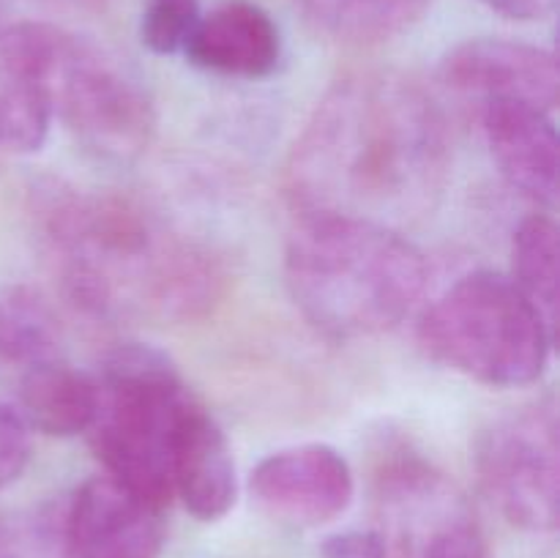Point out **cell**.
<instances>
[{"instance_id":"1","label":"cell","mask_w":560,"mask_h":558,"mask_svg":"<svg viewBox=\"0 0 560 558\" xmlns=\"http://www.w3.org/2000/svg\"><path fill=\"white\" fill-rule=\"evenodd\" d=\"M452 137L424 85L399 71H353L312 109L284 164L299 217H342L402 230L441 200Z\"/></svg>"},{"instance_id":"2","label":"cell","mask_w":560,"mask_h":558,"mask_svg":"<svg viewBox=\"0 0 560 558\" xmlns=\"http://www.w3.org/2000/svg\"><path fill=\"white\" fill-rule=\"evenodd\" d=\"M38 222L60 288L96 321L180 326L224 293L217 257L129 195L55 189Z\"/></svg>"},{"instance_id":"3","label":"cell","mask_w":560,"mask_h":558,"mask_svg":"<svg viewBox=\"0 0 560 558\" xmlns=\"http://www.w3.org/2000/svg\"><path fill=\"white\" fill-rule=\"evenodd\" d=\"M427 260L402 230L342 217H299L284 282L301 315L331 339L397 328L427 290Z\"/></svg>"},{"instance_id":"4","label":"cell","mask_w":560,"mask_h":558,"mask_svg":"<svg viewBox=\"0 0 560 558\" xmlns=\"http://www.w3.org/2000/svg\"><path fill=\"white\" fill-rule=\"evenodd\" d=\"M96 383L98 410L88 438L104 474L153 507H170L175 438L195 394L167 353L142 342L109 350Z\"/></svg>"},{"instance_id":"5","label":"cell","mask_w":560,"mask_h":558,"mask_svg":"<svg viewBox=\"0 0 560 558\" xmlns=\"http://www.w3.org/2000/svg\"><path fill=\"white\" fill-rule=\"evenodd\" d=\"M416 334L432 361L492 388L539 381L558 339L512 277L498 271L454 282L427 306Z\"/></svg>"},{"instance_id":"6","label":"cell","mask_w":560,"mask_h":558,"mask_svg":"<svg viewBox=\"0 0 560 558\" xmlns=\"http://www.w3.org/2000/svg\"><path fill=\"white\" fill-rule=\"evenodd\" d=\"M49 96L77 146L102 162L140 159L156 135V113L140 82L88 38L58 27Z\"/></svg>"},{"instance_id":"7","label":"cell","mask_w":560,"mask_h":558,"mask_svg":"<svg viewBox=\"0 0 560 558\" xmlns=\"http://www.w3.org/2000/svg\"><path fill=\"white\" fill-rule=\"evenodd\" d=\"M375 503L388 558H495L465 492L419 454H388Z\"/></svg>"},{"instance_id":"8","label":"cell","mask_w":560,"mask_h":558,"mask_svg":"<svg viewBox=\"0 0 560 558\" xmlns=\"http://www.w3.org/2000/svg\"><path fill=\"white\" fill-rule=\"evenodd\" d=\"M474 465L492 507L530 534L560 523V425L556 399L512 410L479 432Z\"/></svg>"},{"instance_id":"9","label":"cell","mask_w":560,"mask_h":558,"mask_svg":"<svg viewBox=\"0 0 560 558\" xmlns=\"http://www.w3.org/2000/svg\"><path fill=\"white\" fill-rule=\"evenodd\" d=\"M249 490L262 512L299 528H320L350 507L353 468L326 443L279 449L257 463Z\"/></svg>"},{"instance_id":"10","label":"cell","mask_w":560,"mask_h":558,"mask_svg":"<svg viewBox=\"0 0 560 558\" xmlns=\"http://www.w3.org/2000/svg\"><path fill=\"white\" fill-rule=\"evenodd\" d=\"M443 85L459 96L487 102H525L552 109L560 98L556 55L514 38H470L441 60Z\"/></svg>"},{"instance_id":"11","label":"cell","mask_w":560,"mask_h":558,"mask_svg":"<svg viewBox=\"0 0 560 558\" xmlns=\"http://www.w3.org/2000/svg\"><path fill=\"white\" fill-rule=\"evenodd\" d=\"M58 25H0V151L36 153L52 126L49 63Z\"/></svg>"},{"instance_id":"12","label":"cell","mask_w":560,"mask_h":558,"mask_svg":"<svg viewBox=\"0 0 560 558\" xmlns=\"http://www.w3.org/2000/svg\"><path fill=\"white\" fill-rule=\"evenodd\" d=\"M162 512L113 476H93L71 498L66 545L74 558H159Z\"/></svg>"},{"instance_id":"13","label":"cell","mask_w":560,"mask_h":558,"mask_svg":"<svg viewBox=\"0 0 560 558\" xmlns=\"http://www.w3.org/2000/svg\"><path fill=\"white\" fill-rule=\"evenodd\" d=\"M481 129L503 178L539 206L558 200V131L552 113L525 102L481 104Z\"/></svg>"},{"instance_id":"14","label":"cell","mask_w":560,"mask_h":558,"mask_svg":"<svg viewBox=\"0 0 560 558\" xmlns=\"http://www.w3.org/2000/svg\"><path fill=\"white\" fill-rule=\"evenodd\" d=\"M184 55L211 74L262 80L282 60V33L262 5L230 0L200 16Z\"/></svg>"},{"instance_id":"15","label":"cell","mask_w":560,"mask_h":558,"mask_svg":"<svg viewBox=\"0 0 560 558\" xmlns=\"http://www.w3.org/2000/svg\"><path fill=\"white\" fill-rule=\"evenodd\" d=\"M173 496L202 523L222 520L238 496L233 449L211 410L191 399L180 419L173 457Z\"/></svg>"},{"instance_id":"16","label":"cell","mask_w":560,"mask_h":558,"mask_svg":"<svg viewBox=\"0 0 560 558\" xmlns=\"http://www.w3.org/2000/svg\"><path fill=\"white\" fill-rule=\"evenodd\" d=\"M16 410L31 430L49 438H74L91 430L98 410L96 375L66 359L47 361L14 377Z\"/></svg>"},{"instance_id":"17","label":"cell","mask_w":560,"mask_h":558,"mask_svg":"<svg viewBox=\"0 0 560 558\" xmlns=\"http://www.w3.org/2000/svg\"><path fill=\"white\" fill-rule=\"evenodd\" d=\"M63 359V328L47 295L33 284H0V370L22 375Z\"/></svg>"},{"instance_id":"18","label":"cell","mask_w":560,"mask_h":558,"mask_svg":"<svg viewBox=\"0 0 560 558\" xmlns=\"http://www.w3.org/2000/svg\"><path fill=\"white\" fill-rule=\"evenodd\" d=\"M432 0H293L315 31L353 47H375L408 33Z\"/></svg>"},{"instance_id":"19","label":"cell","mask_w":560,"mask_h":558,"mask_svg":"<svg viewBox=\"0 0 560 558\" xmlns=\"http://www.w3.org/2000/svg\"><path fill=\"white\" fill-rule=\"evenodd\" d=\"M512 282L539 310L558 337L560 304V230L547 213L523 219L512 241Z\"/></svg>"},{"instance_id":"20","label":"cell","mask_w":560,"mask_h":558,"mask_svg":"<svg viewBox=\"0 0 560 558\" xmlns=\"http://www.w3.org/2000/svg\"><path fill=\"white\" fill-rule=\"evenodd\" d=\"M200 16V0H148L140 16V42L153 55L184 53Z\"/></svg>"},{"instance_id":"21","label":"cell","mask_w":560,"mask_h":558,"mask_svg":"<svg viewBox=\"0 0 560 558\" xmlns=\"http://www.w3.org/2000/svg\"><path fill=\"white\" fill-rule=\"evenodd\" d=\"M31 463V427L14 405L0 403V487H9Z\"/></svg>"},{"instance_id":"22","label":"cell","mask_w":560,"mask_h":558,"mask_svg":"<svg viewBox=\"0 0 560 558\" xmlns=\"http://www.w3.org/2000/svg\"><path fill=\"white\" fill-rule=\"evenodd\" d=\"M320 558H388L386 542L377 528L339 531L323 539Z\"/></svg>"},{"instance_id":"23","label":"cell","mask_w":560,"mask_h":558,"mask_svg":"<svg viewBox=\"0 0 560 558\" xmlns=\"http://www.w3.org/2000/svg\"><path fill=\"white\" fill-rule=\"evenodd\" d=\"M485 5H490L498 14L509 16V20H545L552 11L558 9V0H481Z\"/></svg>"},{"instance_id":"24","label":"cell","mask_w":560,"mask_h":558,"mask_svg":"<svg viewBox=\"0 0 560 558\" xmlns=\"http://www.w3.org/2000/svg\"><path fill=\"white\" fill-rule=\"evenodd\" d=\"M49 9L66 11V14H98L107 9L109 0H42Z\"/></svg>"},{"instance_id":"25","label":"cell","mask_w":560,"mask_h":558,"mask_svg":"<svg viewBox=\"0 0 560 558\" xmlns=\"http://www.w3.org/2000/svg\"><path fill=\"white\" fill-rule=\"evenodd\" d=\"M9 5H11V0H0V25H5V11H9Z\"/></svg>"}]
</instances>
